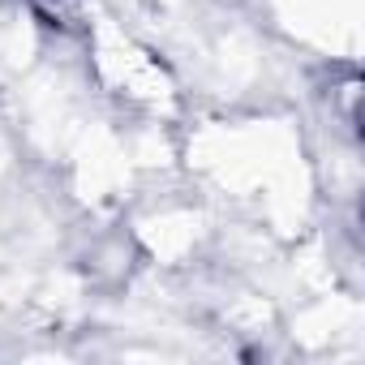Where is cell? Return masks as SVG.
Listing matches in <instances>:
<instances>
[{
	"instance_id": "cell-1",
	"label": "cell",
	"mask_w": 365,
	"mask_h": 365,
	"mask_svg": "<svg viewBox=\"0 0 365 365\" xmlns=\"http://www.w3.org/2000/svg\"><path fill=\"white\" fill-rule=\"evenodd\" d=\"M31 5L48 18V26H73L82 14V0H31Z\"/></svg>"
}]
</instances>
